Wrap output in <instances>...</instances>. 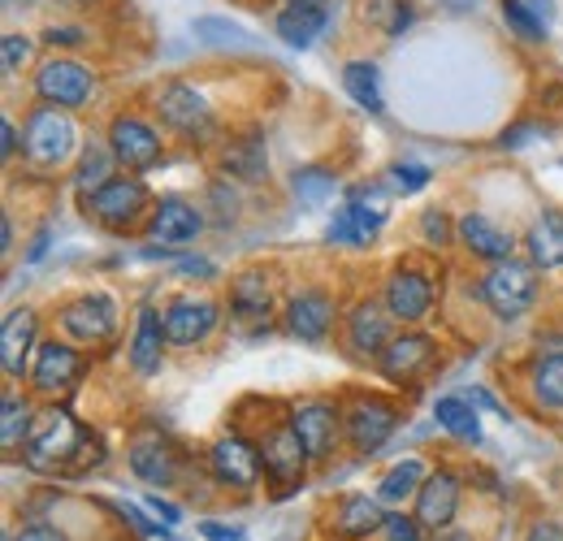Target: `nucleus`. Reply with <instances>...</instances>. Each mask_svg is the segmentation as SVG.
Returning a JSON list of instances; mask_svg holds the SVG:
<instances>
[{
	"mask_svg": "<svg viewBox=\"0 0 563 541\" xmlns=\"http://www.w3.org/2000/svg\"><path fill=\"white\" fill-rule=\"evenodd\" d=\"M87 446V433L82 424L74 420L66 407H53L44 411V420L31 429L26 446H22V460L31 473H66V468H78V451Z\"/></svg>",
	"mask_w": 563,
	"mask_h": 541,
	"instance_id": "obj_1",
	"label": "nucleus"
},
{
	"mask_svg": "<svg viewBox=\"0 0 563 541\" xmlns=\"http://www.w3.org/2000/svg\"><path fill=\"white\" fill-rule=\"evenodd\" d=\"M78 147V126L66 109L53 104H35L26 126H22V152L35 169H62Z\"/></svg>",
	"mask_w": 563,
	"mask_h": 541,
	"instance_id": "obj_2",
	"label": "nucleus"
},
{
	"mask_svg": "<svg viewBox=\"0 0 563 541\" xmlns=\"http://www.w3.org/2000/svg\"><path fill=\"white\" fill-rule=\"evenodd\" d=\"M31 87H35V100H40V104L78 113V109L91 104L100 78H96V69L87 66V62H78V57H48L44 66L35 69Z\"/></svg>",
	"mask_w": 563,
	"mask_h": 541,
	"instance_id": "obj_3",
	"label": "nucleus"
},
{
	"mask_svg": "<svg viewBox=\"0 0 563 541\" xmlns=\"http://www.w3.org/2000/svg\"><path fill=\"white\" fill-rule=\"evenodd\" d=\"M82 208H87V217L96 225H104L113 234H131V230H140L143 217H152L156 200L147 196L140 174H126V178H113L109 187H100Z\"/></svg>",
	"mask_w": 563,
	"mask_h": 541,
	"instance_id": "obj_4",
	"label": "nucleus"
},
{
	"mask_svg": "<svg viewBox=\"0 0 563 541\" xmlns=\"http://www.w3.org/2000/svg\"><path fill=\"white\" fill-rule=\"evenodd\" d=\"M156 118L174 131V135L191 139V143H212L217 135V118L205 91H196L191 82H165L156 91Z\"/></svg>",
	"mask_w": 563,
	"mask_h": 541,
	"instance_id": "obj_5",
	"label": "nucleus"
},
{
	"mask_svg": "<svg viewBox=\"0 0 563 541\" xmlns=\"http://www.w3.org/2000/svg\"><path fill=\"white\" fill-rule=\"evenodd\" d=\"M482 299L490 303L498 321H520L538 299V273L525 261H498L482 277Z\"/></svg>",
	"mask_w": 563,
	"mask_h": 541,
	"instance_id": "obj_6",
	"label": "nucleus"
},
{
	"mask_svg": "<svg viewBox=\"0 0 563 541\" xmlns=\"http://www.w3.org/2000/svg\"><path fill=\"white\" fill-rule=\"evenodd\" d=\"M109 147L118 156V165H126L131 174H143L152 169L161 156H165V139L152 122H143L135 113H118L109 122Z\"/></svg>",
	"mask_w": 563,
	"mask_h": 541,
	"instance_id": "obj_7",
	"label": "nucleus"
},
{
	"mask_svg": "<svg viewBox=\"0 0 563 541\" xmlns=\"http://www.w3.org/2000/svg\"><path fill=\"white\" fill-rule=\"evenodd\" d=\"M334 317H339V308H334V295L325 286H303L286 303V330L299 342H308V346H321L330 339Z\"/></svg>",
	"mask_w": 563,
	"mask_h": 541,
	"instance_id": "obj_8",
	"label": "nucleus"
},
{
	"mask_svg": "<svg viewBox=\"0 0 563 541\" xmlns=\"http://www.w3.org/2000/svg\"><path fill=\"white\" fill-rule=\"evenodd\" d=\"M62 330L74 342H82V346H100V342L113 339V330H118V303L109 295L87 290V295H78V299H70L62 308Z\"/></svg>",
	"mask_w": 563,
	"mask_h": 541,
	"instance_id": "obj_9",
	"label": "nucleus"
},
{
	"mask_svg": "<svg viewBox=\"0 0 563 541\" xmlns=\"http://www.w3.org/2000/svg\"><path fill=\"white\" fill-rule=\"evenodd\" d=\"M261 464H265V476L282 485V489H295L303 473H308V451H303V442H299V433H295V424L286 420V424H274L261 442Z\"/></svg>",
	"mask_w": 563,
	"mask_h": 541,
	"instance_id": "obj_10",
	"label": "nucleus"
},
{
	"mask_svg": "<svg viewBox=\"0 0 563 541\" xmlns=\"http://www.w3.org/2000/svg\"><path fill=\"white\" fill-rule=\"evenodd\" d=\"M209 468H212V476H217L221 485H230V489H256V481L265 473L261 446L247 442V438H239V433H225V438L212 442Z\"/></svg>",
	"mask_w": 563,
	"mask_h": 541,
	"instance_id": "obj_11",
	"label": "nucleus"
},
{
	"mask_svg": "<svg viewBox=\"0 0 563 541\" xmlns=\"http://www.w3.org/2000/svg\"><path fill=\"white\" fill-rule=\"evenodd\" d=\"M399 424V407L386 404V399H355L347 411H343V429L352 438V446L360 455H373L386 446V438L395 433Z\"/></svg>",
	"mask_w": 563,
	"mask_h": 541,
	"instance_id": "obj_12",
	"label": "nucleus"
},
{
	"mask_svg": "<svg viewBox=\"0 0 563 541\" xmlns=\"http://www.w3.org/2000/svg\"><path fill=\"white\" fill-rule=\"evenodd\" d=\"M82 368H87V360L74 351L70 342H40V351H35V368H31V386L40 390V395H66L78 386V377H82Z\"/></svg>",
	"mask_w": 563,
	"mask_h": 541,
	"instance_id": "obj_13",
	"label": "nucleus"
},
{
	"mask_svg": "<svg viewBox=\"0 0 563 541\" xmlns=\"http://www.w3.org/2000/svg\"><path fill=\"white\" fill-rule=\"evenodd\" d=\"M200 230H205L200 208L183 196H161L147 217V239L161 247H187V243H196Z\"/></svg>",
	"mask_w": 563,
	"mask_h": 541,
	"instance_id": "obj_14",
	"label": "nucleus"
},
{
	"mask_svg": "<svg viewBox=\"0 0 563 541\" xmlns=\"http://www.w3.org/2000/svg\"><path fill=\"white\" fill-rule=\"evenodd\" d=\"M290 424L308 451V460H330L334 442H339V424H343V411L330 404V399H308L290 411Z\"/></svg>",
	"mask_w": 563,
	"mask_h": 541,
	"instance_id": "obj_15",
	"label": "nucleus"
},
{
	"mask_svg": "<svg viewBox=\"0 0 563 541\" xmlns=\"http://www.w3.org/2000/svg\"><path fill=\"white\" fill-rule=\"evenodd\" d=\"M217 303L205 299V295H183V299H174L169 308H165V339L174 342V346H196V342H205L217 330Z\"/></svg>",
	"mask_w": 563,
	"mask_h": 541,
	"instance_id": "obj_16",
	"label": "nucleus"
},
{
	"mask_svg": "<svg viewBox=\"0 0 563 541\" xmlns=\"http://www.w3.org/2000/svg\"><path fill=\"white\" fill-rule=\"evenodd\" d=\"M386 308L404 325H421L433 312V281L417 269H395L386 277Z\"/></svg>",
	"mask_w": 563,
	"mask_h": 541,
	"instance_id": "obj_17",
	"label": "nucleus"
},
{
	"mask_svg": "<svg viewBox=\"0 0 563 541\" xmlns=\"http://www.w3.org/2000/svg\"><path fill=\"white\" fill-rule=\"evenodd\" d=\"M40 317L31 308H13L4 317V330H0V368L4 377H26V364H31V351H40Z\"/></svg>",
	"mask_w": 563,
	"mask_h": 541,
	"instance_id": "obj_18",
	"label": "nucleus"
},
{
	"mask_svg": "<svg viewBox=\"0 0 563 541\" xmlns=\"http://www.w3.org/2000/svg\"><path fill=\"white\" fill-rule=\"evenodd\" d=\"M390 308L386 303H373V299H360L352 312H347V346L355 355H382L395 330H390Z\"/></svg>",
	"mask_w": 563,
	"mask_h": 541,
	"instance_id": "obj_19",
	"label": "nucleus"
},
{
	"mask_svg": "<svg viewBox=\"0 0 563 541\" xmlns=\"http://www.w3.org/2000/svg\"><path fill=\"white\" fill-rule=\"evenodd\" d=\"M330 9L334 4H278L274 13V35H278L286 48H312L325 26H330Z\"/></svg>",
	"mask_w": 563,
	"mask_h": 541,
	"instance_id": "obj_20",
	"label": "nucleus"
},
{
	"mask_svg": "<svg viewBox=\"0 0 563 541\" xmlns=\"http://www.w3.org/2000/svg\"><path fill=\"white\" fill-rule=\"evenodd\" d=\"M460 243H464V252L468 256H477V261H511V234L503 230V225H494L486 212H468V217H460Z\"/></svg>",
	"mask_w": 563,
	"mask_h": 541,
	"instance_id": "obj_21",
	"label": "nucleus"
},
{
	"mask_svg": "<svg viewBox=\"0 0 563 541\" xmlns=\"http://www.w3.org/2000/svg\"><path fill=\"white\" fill-rule=\"evenodd\" d=\"M377 364H382V373L390 382H412L417 373H424L433 364V339H424V334H395L390 346L377 355Z\"/></svg>",
	"mask_w": 563,
	"mask_h": 541,
	"instance_id": "obj_22",
	"label": "nucleus"
},
{
	"mask_svg": "<svg viewBox=\"0 0 563 541\" xmlns=\"http://www.w3.org/2000/svg\"><path fill=\"white\" fill-rule=\"evenodd\" d=\"M460 511V481L451 473L424 476L421 494H417V520L424 529H446Z\"/></svg>",
	"mask_w": 563,
	"mask_h": 541,
	"instance_id": "obj_23",
	"label": "nucleus"
},
{
	"mask_svg": "<svg viewBox=\"0 0 563 541\" xmlns=\"http://www.w3.org/2000/svg\"><path fill=\"white\" fill-rule=\"evenodd\" d=\"M131 473L140 476V481H147V485H174V476H178V451L165 438H156V433L135 438L131 442Z\"/></svg>",
	"mask_w": 563,
	"mask_h": 541,
	"instance_id": "obj_24",
	"label": "nucleus"
},
{
	"mask_svg": "<svg viewBox=\"0 0 563 541\" xmlns=\"http://www.w3.org/2000/svg\"><path fill=\"white\" fill-rule=\"evenodd\" d=\"M165 321L156 317V308H140V321H135V339H131V368L140 377L161 373V360H165Z\"/></svg>",
	"mask_w": 563,
	"mask_h": 541,
	"instance_id": "obj_25",
	"label": "nucleus"
},
{
	"mask_svg": "<svg viewBox=\"0 0 563 541\" xmlns=\"http://www.w3.org/2000/svg\"><path fill=\"white\" fill-rule=\"evenodd\" d=\"M274 308V290H269V273L247 269L230 281V312L239 321H265Z\"/></svg>",
	"mask_w": 563,
	"mask_h": 541,
	"instance_id": "obj_26",
	"label": "nucleus"
},
{
	"mask_svg": "<svg viewBox=\"0 0 563 541\" xmlns=\"http://www.w3.org/2000/svg\"><path fill=\"white\" fill-rule=\"evenodd\" d=\"M386 525V516H382V507H377V498H368V494H347V498H339V507H334V533L339 538H368V533H377Z\"/></svg>",
	"mask_w": 563,
	"mask_h": 541,
	"instance_id": "obj_27",
	"label": "nucleus"
},
{
	"mask_svg": "<svg viewBox=\"0 0 563 541\" xmlns=\"http://www.w3.org/2000/svg\"><path fill=\"white\" fill-rule=\"evenodd\" d=\"M221 169L243 178V183H265L269 178V152H265V139L247 135V139H230L225 152H221Z\"/></svg>",
	"mask_w": 563,
	"mask_h": 541,
	"instance_id": "obj_28",
	"label": "nucleus"
},
{
	"mask_svg": "<svg viewBox=\"0 0 563 541\" xmlns=\"http://www.w3.org/2000/svg\"><path fill=\"white\" fill-rule=\"evenodd\" d=\"M343 91L352 96V104H360L364 113H382V109H386L377 62H364V57L347 62V66H343Z\"/></svg>",
	"mask_w": 563,
	"mask_h": 541,
	"instance_id": "obj_29",
	"label": "nucleus"
},
{
	"mask_svg": "<svg viewBox=\"0 0 563 541\" xmlns=\"http://www.w3.org/2000/svg\"><path fill=\"white\" fill-rule=\"evenodd\" d=\"M529 256L538 269H560L563 265V212H542L529 230Z\"/></svg>",
	"mask_w": 563,
	"mask_h": 541,
	"instance_id": "obj_30",
	"label": "nucleus"
},
{
	"mask_svg": "<svg viewBox=\"0 0 563 541\" xmlns=\"http://www.w3.org/2000/svg\"><path fill=\"white\" fill-rule=\"evenodd\" d=\"M529 390H533V404L538 407L560 411L563 416V351L538 355V364H533V373H529Z\"/></svg>",
	"mask_w": 563,
	"mask_h": 541,
	"instance_id": "obj_31",
	"label": "nucleus"
},
{
	"mask_svg": "<svg viewBox=\"0 0 563 541\" xmlns=\"http://www.w3.org/2000/svg\"><path fill=\"white\" fill-rule=\"evenodd\" d=\"M347 212H352L355 230H360V239H364V247H368V239L386 225V217H390V200L382 196V187H355L347 203H343Z\"/></svg>",
	"mask_w": 563,
	"mask_h": 541,
	"instance_id": "obj_32",
	"label": "nucleus"
},
{
	"mask_svg": "<svg viewBox=\"0 0 563 541\" xmlns=\"http://www.w3.org/2000/svg\"><path fill=\"white\" fill-rule=\"evenodd\" d=\"M113 165H118V156H113V147H100V143H91L87 152H82V165H78V174H74V191H78V200L87 203L100 187H109L118 174H113Z\"/></svg>",
	"mask_w": 563,
	"mask_h": 541,
	"instance_id": "obj_33",
	"label": "nucleus"
},
{
	"mask_svg": "<svg viewBox=\"0 0 563 541\" xmlns=\"http://www.w3.org/2000/svg\"><path fill=\"white\" fill-rule=\"evenodd\" d=\"M433 420L446 429V433H455L460 442H482V416H477V404L473 399H438L433 404Z\"/></svg>",
	"mask_w": 563,
	"mask_h": 541,
	"instance_id": "obj_34",
	"label": "nucleus"
},
{
	"mask_svg": "<svg viewBox=\"0 0 563 541\" xmlns=\"http://www.w3.org/2000/svg\"><path fill=\"white\" fill-rule=\"evenodd\" d=\"M424 485V464L421 460H404V464H395L390 473L382 476V489H377V498L382 503H408V498H417Z\"/></svg>",
	"mask_w": 563,
	"mask_h": 541,
	"instance_id": "obj_35",
	"label": "nucleus"
},
{
	"mask_svg": "<svg viewBox=\"0 0 563 541\" xmlns=\"http://www.w3.org/2000/svg\"><path fill=\"white\" fill-rule=\"evenodd\" d=\"M498 9H503V22H507L511 35H520L525 44H547L551 31H547L542 13L529 9V0H498Z\"/></svg>",
	"mask_w": 563,
	"mask_h": 541,
	"instance_id": "obj_36",
	"label": "nucleus"
},
{
	"mask_svg": "<svg viewBox=\"0 0 563 541\" xmlns=\"http://www.w3.org/2000/svg\"><path fill=\"white\" fill-rule=\"evenodd\" d=\"M31 429H35L31 404H26V399H18V395H9V399H4V416H0V442H4V451L26 446Z\"/></svg>",
	"mask_w": 563,
	"mask_h": 541,
	"instance_id": "obj_37",
	"label": "nucleus"
},
{
	"mask_svg": "<svg viewBox=\"0 0 563 541\" xmlns=\"http://www.w3.org/2000/svg\"><path fill=\"white\" fill-rule=\"evenodd\" d=\"M334 187H339V178L330 169H295V178H290V191L303 208H321L334 196Z\"/></svg>",
	"mask_w": 563,
	"mask_h": 541,
	"instance_id": "obj_38",
	"label": "nucleus"
},
{
	"mask_svg": "<svg viewBox=\"0 0 563 541\" xmlns=\"http://www.w3.org/2000/svg\"><path fill=\"white\" fill-rule=\"evenodd\" d=\"M31 35H22V31H4L0 35V66H4V78H13V74H22V66L31 62Z\"/></svg>",
	"mask_w": 563,
	"mask_h": 541,
	"instance_id": "obj_39",
	"label": "nucleus"
},
{
	"mask_svg": "<svg viewBox=\"0 0 563 541\" xmlns=\"http://www.w3.org/2000/svg\"><path fill=\"white\" fill-rule=\"evenodd\" d=\"M429 169L424 165H417V161H399L395 169H390V187L399 191V196H417V191H424L429 187Z\"/></svg>",
	"mask_w": 563,
	"mask_h": 541,
	"instance_id": "obj_40",
	"label": "nucleus"
},
{
	"mask_svg": "<svg viewBox=\"0 0 563 541\" xmlns=\"http://www.w3.org/2000/svg\"><path fill=\"white\" fill-rule=\"evenodd\" d=\"M205 44H239V35H243V26H234V22H225V18H196V26H191Z\"/></svg>",
	"mask_w": 563,
	"mask_h": 541,
	"instance_id": "obj_41",
	"label": "nucleus"
},
{
	"mask_svg": "<svg viewBox=\"0 0 563 541\" xmlns=\"http://www.w3.org/2000/svg\"><path fill=\"white\" fill-rule=\"evenodd\" d=\"M48 48H82L87 40H91V31L87 26H74V22H53V26H44V35H40Z\"/></svg>",
	"mask_w": 563,
	"mask_h": 541,
	"instance_id": "obj_42",
	"label": "nucleus"
},
{
	"mask_svg": "<svg viewBox=\"0 0 563 541\" xmlns=\"http://www.w3.org/2000/svg\"><path fill=\"white\" fill-rule=\"evenodd\" d=\"M421 239L429 247H446L451 243V221L442 208H424L421 212Z\"/></svg>",
	"mask_w": 563,
	"mask_h": 541,
	"instance_id": "obj_43",
	"label": "nucleus"
},
{
	"mask_svg": "<svg viewBox=\"0 0 563 541\" xmlns=\"http://www.w3.org/2000/svg\"><path fill=\"white\" fill-rule=\"evenodd\" d=\"M382 533H386V541H421V520H408V516H386Z\"/></svg>",
	"mask_w": 563,
	"mask_h": 541,
	"instance_id": "obj_44",
	"label": "nucleus"
},
{
	"mask_svg": "<svg viewBox=\"0 0 563 541\" xmlns=\"http://www.w3.org/2000/svg\"><path fill=\"white\" fill-rule=\"evenodd\" d=\"M529 135H542V126L538 122H520V126H511V131H503V147H525L529 143Z\"/></svg>",
	"mask_w": 563,
	"mask_h": 541,
	"instance_id": "obj_45",
	"label": "nucleus"
},
{
	"mask_svg": "<svg viewBox=\"0 0 563 541\" xmlns=\"http://www.w3.org/2000/svg\"><path fill=\"white\" fill-rule=\"evenodd\" d=\"M147 507H152V511H156V516H161L165 525H178V520H183V511H178L174 503H165L161 494H152V498H147Z\"/></svg>",
	"mask_w": 563,
	"mask_h": 541,
	"instance_id": "obj_46",
	"label": "nucleus"
},
{
	"mask_svg": "<svg viewBox=\"0 0 563 541\" xmlns=\"http://www.w3.org/2000/svg\"><path fill=\"white\" fill-rule=\"evenodd\" d=\"M178 273H183V277H191V281H209L212 265H209V261H191V256H187V261L178 265Z\"/></svg>",
	"mask_w": 563,
	"mask_h": 541,
	"instance_id": "obj_47",
	"label": "nucleus"
},
{
	"mask_svg": "<svg viewBox=\"0 0 563 541\" xmlns=\"http://www.w3.org/2000/svg\"><path fill=\"white\" fill-rule=\"evenodd\" d=\"M0 152H4V161H13V152H18V126L9 118L0 122Z\"/></svg>",
	"mask_w": 563,
	"mask_h": 541,
	"instance_id": "obj_48",
	"label": "nucleus"
},
{
	"mask_svg": "<svg viewBox=\"0 0 563 541\" xmlns=\"http://www.w3.org/2000/svg\"><path fill=\"white\" fill-rule=\"evenodd\" d=\"M18 541H66L57 529H48V525H31V529H22Z\"/></svg>",
	"mask_w": 563,
	"mask_h": 541,
	"instance_id": "obj_49",
	"label": "nucleus"
},
{
	"mask_svg": "<svg viewBox=\"0 0 563 541\" xmlns=\"http://www.w3.org/2000/svg\"><path fill=\"white\" fill-rule=\"evenodd\" d=\"M529 541H563V529H555L551 520H538V525L529 529Z\"/></svg>",
	"mask_w": 563,
	"mask_h": 541,
	"instance_id": "obj_50",
	"label": "nucleus"
},
{
	"mask_svg": "<svg viewBox=\"0 0 563 541\" xmlns=\"http://www.w3.org/2000/svg\"><path fill=\"white\" fill-rule=\"evenodd\" d=\"M200 533H205L209 541H239L243 538L239 529H221V525H200Z\"/></svg>",
	"mask_w": 563,
	"mask_h": 541,
	"instance_id": "obj_51",
	"label": "nucleus"
},
{
	"mask_svg": "<svg viewBox=\"0 0 563 541\" xmlns=\"http://www.w3.org/2000/svg\"><path fill=\"white\" fill-rule=\"evenodd\" d=\"M48 239H53V230H48V225H44V230H40V234H35V243H31V252H26V261H40V256H44V252H48Z\"/></svg>",
	"mask_w": 563,
	"mask_h": 541,
	"instance_id": "obj_52",
	"label": "nucleus"
},
{
	"mask_svg": "<svg viewBox=\"0 0 563 541\" xmlns=\"http://www.w3.org/2000/svg\"><path fill=\"white\" fill-rule=\"evenodd\" d=\"M0 239H4V243H0V252H9V247H13V221H9V217H4V230H0Z\"/></svg>",
	"mask_w": 563,
	"mask_h": 541,
	"instance_id": "obj_53",
	"label": "nucleus"
},
{
	"mask_svg": "<svg viewBox=\"0 0 563 541\" xmlns=\"http://www.w3.org/2000/svg\"><path fill=\"white\" fill-rule=\"evenodd\" d=\"M35 0H4V9H31Z\"/></svg>",
	"mask_w": 563,
	"mask_h": 541,
	"instance_id": "obj_54",
	"label": "nucleus"
},
{
	"mask_svg": "<svg viewBox=\"0 0 563 541\" xmlns=\"http://www.w3.org/2000/svg\"><path fill=\"white\" fill-rule=\"evenodd\" d=\"M282 4H334V0H282Z\"/></svg>",
	"mask_w": 563,
	"mask_h": 541,
	"instance_id": "obj_55",
	"label": "nucleus"
},
{
	"mask_svg": "<svg viewBox=\"0 0 563 541\" xmlns=\"http://www.w3.org/2000/svg\"><path fill=\"white\" fill-rule=\"evenodd\" d=\"M442 541H473L468 533H451V538H442Z\"/></svg>",
	"mask_w": 563,
	"mask_h": 541,
	"instance_id": "obj_56",
	"label": "nucleus"
}]
</instances>
